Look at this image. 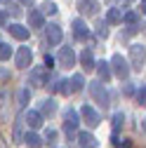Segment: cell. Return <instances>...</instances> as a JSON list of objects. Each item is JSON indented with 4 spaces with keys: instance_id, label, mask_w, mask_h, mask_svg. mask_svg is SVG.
I'll return each instance as SVG.
<instances>
[{
    "instance_id": "obj_1",
    "label": "cell",
    "mask_w": 146,
    "mask_h": 148,
    "mask_svg": "<svg viewBox=\"0 0 146 148\" xmlns=\"http://www.w3.org/2000/svg\"><path fill=\"white\" fill-rule=\"evenodd\" d=\"M90 94L94 97V101H97L101 108H106V106H108V92H106L104 82H99V80L90 82Z\"/></svg>"
},
{
    "instance_id": "obj_2",
    "label": "cell",
    "mask_w": 146,
    "mask_h": 148,
    "mask_svg": "<svg viewBox=\"0 0 146 148\" xmlns=\"http://www.w3.org/2000/svg\"><path fill=\"white\" fill-rule=\"evenodd\" d=\"M108 66H113V73H116L120 80H127V78H130V64H127V59H123V54H116Z\"/></svg>"
},
{
    "instance_id": "obj_3",
    "label": "cell",
    "mask_w": 146,
    "mask_h": 148,
    "mask_svg": "<svg viewBox=\"0 0 146 148\" xmlns=\"http://www.w3.org/2000/svg\"><path fill=\"white\" fill-rule=\"evenodd\" d=\"M78 125H80L78 113H76L73 108H66V110H64V129H66V134L76 132V129H78Z\"/></svg>"
},
{
    "instance_id": "obj_4",
    "label": "cell",
    "mask_w": 146,
    "mask_h": 148,
    "mask_svg": "<svg viewBox=\"0 0 146 148\" xmlns=\"http://www.w3.org/2000/svg\"><path fill=\"white\" fill-rule=\"evenodd\" d=\"M130 59H132V68L134 71H141L144 68V45H132L130 47Z\"/></svg>"
},
{
    "instance_id": "obj_5",
    "label": "cell",
    "mask_w": 146,
    "mask_h": 148,
    "mask_svg": "<svg viewBox=\"0 0 146 148\" xmlns=\"http://www.w3.org/2000/svg\"><path fill=\"white\" fill-rule=\"evenodd\" d=\"M28 80H31L33 87H43L45 80H47V71H45V66H35V68H31Z\"/></svg>"
},
{
    "instance_id": "obj_6",
    "label": "cell",
    "mask_w": 146,
    "mask_h": 148,
    "mask_svg": "<svg viewBox=\"0 0 146 148\" xmlns=\"http://www.w3.org/2000/svg\"><path fill=\"white\" fill-rule=\"evenodd\" d=\"M80 115H83V120H85V125H87V127H97V125L101 122L99 113H97L92 106H83V108H80Z\"/></svg>"
},
{
    "instance_id": "obj_7",
    "label": "cell",
    "mask_w": 146,
    "mask_h": 148,
    "mask_svg": "<svg viewBox=\"0 0 146 148\" xmlns=\"http://www.w3.org/2000/svg\"><path fill=\"white\" fill-rule=\"evenodd\" d=\"M61 38H64L61 28H59L57 24H50V26H47V31H45V42H47V45H59V42H61Z\"/></svg>"
},
{
    "instance_id": "obj_8",
    "label": "cell",
    "mask_w": 146,
    "mask_h": 148,
    "mask_svg": "<svg viewBox=\"0 0 146 148\" xmlns=\"http://www.w3.org/2000/svg\"><path fill=\"white\" fill-rule=\"evenodd\" d=\"M31 61H33V52L28 47H19V52H17V57H14V64L19 68H28Z\"/></svg>"
},
{
    "instance_id": "obj_9",
    "label": "cell",
    "mask_w": 146,
    "mask_h": 148,
    "mask_svg": "<svg viewBox=\"0 0 146 148\" xmlns=\"http://www.w3.org/2000/svg\"><path fill=\"white\" fill-rule=\"evenodd\" d=\"M73 35L78 40H87L90 38V26L85 24V19H73Z\"/></svg>"
},
{
    "instance_id": "obj_10",
    "label": "cell",
    "mask_w": 146,
    "mask_h": 148,
    "mask_svg": "<svg viewBox=\"0 0 146 148\" xmlns=\"http://www.w3.org/2000/svg\"><path fill=\"white\" fill-rule=\"evenodd\" d=\"M59 64L71 68V66H76V52H73L71 47H61L59 49Z\"/></svg>"
},
{
    "instance_id": "obj_11",
    "label": "cell",
    "mask_w": 146,
    "mask_h": 148,
    "mask_svg": "<svg viewBox=\"0 0 146 148\" xmlns=\"http://www.w3.org/2000/svg\"><path fill=\"white\" fill-rule=\"evenodd\" d=\"M78 10H80L85 16H94V14L99 12V3H97V0H80V3H78Z\"/></svg>"
},
{
    "instance_id": "obj_12",
    "label": "cell",
    "mask_w": 146,
    "mask_h": 148,
    "mask_svg": "<svg viewBox=\"0 0 146 148\" xmlns=\"http://www.w3.org/2000/svg\"><path fill=\"white\" fill-rule=\"evenodd\" d=\"M24 122L31 127V129H38L43 125V115L38 113V110H28V113H24Z\"/></svg>"
},
{
    "instance_id": "obj_13",
    "label": "cell",
    "mask_w": 146,
    "mask_h": 148,
    "mask_svg": "<svg viewBox=\"0 0 146 148\" xmlns=\"http://www.w3.org/2000/svg\"><path fill=\"white\" fill-rule=\"evenodd\" d=\"M43 24H45V16L40 14V10H28V26L31 28H43Z\"/></svg>"
},
{
    "instance_id": "obj_14",
    "label": "cell",
    "mask_w": 146,
    "mask_h": 148,
    "mask_svg": "<svg viewBox=\"0 0 146 148\" xmlns=\"http://www.w3.org/2000/svg\"><path fill=\"white\" fill-rule=\"evenodd\" d=\"M28 28L26 26H21V24H10V35L12 38H17V40H28Z\"/></svg>"
},
{
    "instance_id": "obj_15",
    "label": "cell",
    "mask_w": 146,
    "mask_h": 148,
    "mask_svg": "<svg viewBox=\"0 0 146 148\" xmlns=\"http://www.w3.org/2000/svg\"><path fill=\"white\" fill-rule=\"evenodd\" d=\"M94 68H97V75H99V82H108L111 80V66H108L106 61H99V64H94Z\"/></svg>"
},
{
    "instance_id": "obj_16",
    "label": "cell",
    "mask_w": 146,
    "mask_h": 148,
    "mask_svg": "<svg viewBox=\"0 0 146 148\" xmlns=\"http://www.w3.org/2000/svg\"><path fill=\"white\" fill-rule=\"evenodd\" d=\"M80 64H83V68L85 71H94V54H92V49H83L80 52Z\"/></svg>"
},
{
    "instance_id": "obj_17",
    "label": "cell",
    "mask_w": 146,
    "mask_h": 148,
    "mask_svg": "<svg viewBox=\"0 0 146 148\" xmlns=\"http://www.w3.org/2000/svg\"><path fill=\"white\" fill-rule=\"evenodd\" d=\"M78 143H80V148H97V139L90 132H80L78 134Z\"/></svg>"
},
{
    "instance_id": "obj_18",
    "label": "cell",
    "mask_w": 146,
    "mask_h": 148,
    "mask_svg": "<svg viewBox=\"0 0 146 148\" xmlns=\"http://www.w3.org/2000/svg\"><path fill=\"white\" fill-rule=\"evenodd\" d=\"M106 21L108 24H123V10L120 7H111L106 12Z\"/></svg>"
},
{
    "instance_id": "obj_19",
    "label": "cell",
    "mask_w": 146,
    "mask_h": 148,
    "mask_svg": "<svg viewBox=\"0 0 146 148\" xmlns=\"http://www.w3.org/2000/svg\"><path fill=\"white\" fill-rule=\"evenodd\" d=\"M21 141H24L28 148H40V146H43V139H40L38 134H35V132H28V134H26Z\"/></svg>"
},
{
    "instance_id": "obj_20",
    "label": "cell",
    "mask_w": 146,
    "mask_h": 148,
    "mask_svg": "<svg viewBox=\"0 0 146 148\" xmlns=\"http://www.w3.org/2000/svg\"><path fill=\"white\" fill-rule=\"evenodd\" d=\"M68 87H71V92H80V89L85 87V78L80 75V73H76V75L68 80Z\"/></svg>"
},
{
    "instance_id": "obj_21",
    "label": "cell",
    "mask_w": 146,
    "mask_h": 148,
    "mask_svg": "<svg viewBox=\"0 0 146 148\" xmlns=\"http://www.w3.org/2000/svg\"><path fill=\"white\" fill-rule=\"evenodd\" d=\"M24 113H19L17 115V122H14V141H21L24 139Z\"/></svg>"
},
{
    "instance_id": "obj_22",
    "label": "cell",
    "mask_w": 146,
    "mask_h": 148,
    "mask_svg": "<svg viewBox=\"0 0 146 148\" xmlns=\"http://www.w3.org/2000/svg\"><path fill=\"white\" fill-rule=\"evenodd\" d=\"M28 99H31V92H28V87H21V89H19V94H17V106H19V108H26Z\"/></svg>"
},
{
    "instance_id": "obj_23",
    "label": "cell",
    "mask_w": 146,
    "mask_h": 148,
    "mask_svg": "<svg viewBox=\"0 0 146 148\" xmlns=\"http://www.w3.org/2000/svg\"><path fill=\"white\" fill-rule=\"evenodd\" d=\"M54 113V99H45L43 108H40V115H52Z\"/></svg>"
},
{
    "instance_id": "obj_24",
    "label": "cell",
    "mask_w": 146,
    "mask_h": 148,
    "mask_svg": "<svg viewBox=\"0 0 146 148\" xmlns=\"http://www.w3.org/2000/svg\"><path fill=\"white\" fill-rule=\"evenodd\" d=\"M12 57V47L5 45V42H0V61H7Z\"/></svg>"
},
{
    "instance_id": "obj_25",
    "label": "cell",
    "mask_w": 146,
    "mask_h": 148,
    "mask_svg": "<svg viewBox=\"0 0 146 148\" xmlns=\"http://www.w3.org/2000/svg\"><path fill=\"white\" fill-rule=\"evenodd\" d=\"M57 12H59V7L54 5V3H45V5H43V10H40V14H43V16H45V14H57Z\"/></svg>"
},
{
    "instance_id": "obj_26",
    "label": "cell",
    "mask_w": 146,
    "mask_h": 148,
    "mask_svg": "<svg viewBox=\"0 0 146 148\" xmlns=\"http://www.w3.org/2000/svg\"><path fill=\"white\" fill-rule=\"evenodd\" d=\"M137 19H139L137 12H123V21H127V24H137Z\"/></svg>"
},
{
    "instance_id": "obj_27",
    "label": "cell",
    "mask_w": 146,
    "mask_h": 148,
    "mask_svg": "<svg viewBox=\"0 0 146 148\" xmlns=\"http://www.w3.org/2000/svg\"><path fill=\"white\" fill-rule=\"evenodd\" d=\"M7 14H14V16H19V14H21V7L17 5V3H7Z\"/></svg>"
},
{
    "instance_id": "obj_28",
    "label": "cell",
    "mask_w": 146,
    "mask_h": 148,
    "mask_svg": "<svg viewBox=\"0 0 146 148\" xmlns=\"http://www.w3.org/2000/svg\"><path fill=\"white\" fill-rule=\"evenodd\" d=\"M144 101H146V87L141 85V87L137 89V103H141V106H144Z\"/></svg>"
},
{
    "instance_id": "obj_29",
    "label": "cell",
    "mask_w": 146,
    "mask_h": 148,
    "mask_svg": "<svg viewBox=\"0 0 146 148\" xmlns=\"http://www.w3.org/2000/svg\"><path fill=\"white\" fill-rule=\"evenodd\" d=\"M45 141H47V143H50V146H52V143H54V141H57V132H54V129H50V132H47V134H45ZM45 141H43V143H45Z\"/></svg>"
},
{
    "instance_id": "obj_30",
    "label": "cell",
    "mask_w": 146,
    "mask_h": 148,
    "mask_svg": "<svg viewBox=\"0 0 146 148\" xmlns=\"http://www.w3.org/2000/svg\"><path fill=\"white\" fill-rule=\"evenodd\" d=\"M50 68H54V59L50 54H45V71H50Z\"/></svg>"
},
{
    "instance_id": "obj_31",
    "label": "cell",
    "mask_w": 146,
    "mask_h": 148,
    "mask_svg": "<svg viewBox=\"0 0 146 148\" xmlns=\"http://www.w3.org/2000/svg\"><path fill=\"white\" fill-rule=\"evenodd\" d=\"M97 33L101 35V38H106V35H108V28H106V24H99V28H97Z\"/></svg>"
},
{
    "instance_id": "obj_32",
    "label": "cell",
    "mask_w": 146,
    "mask_h": 148,
    "mask_svg": "<svg viewBox=\"0 0 146 148\" xmlns=\"http://www.w3.org/2000/svg\"><path fill=\"white\" fill-rule=\"evenodd\" d=\"M137 31H139V24H130V26H127V33H130V35L137 33Z\"/></svg>"
},
{
    "instance_id": "obj_33",
    "label": "cell",
    "mask_w": 146,
    "mask_h": 148,
    "mask_svg": "<svg viewBox=\"0 0 146 148\" xmlns=\"http://www.w3.org/2000/svg\"><path fill=\"white\" fill-rule=\"evenodd\" d=\"M7 24V12H0V26Z\"/></svg>"
},
{
    "instance_id": "obj_34",
    "label": "cell",
    "mask_w": 146,
    "mask_h": 148,
    "mask_svg": "<svg viewBox=\"0 0 146 148\" xmlns=\"http://www.w3.org/2000/svg\"><path fill=\"white\" fill-rule=\"evenodd\" d=\"M0 148H7V141H5V136L0 134Z\"/></svg>"
},
{
    "instance_id": "obj_35",
    "label": "cell",
    "mask_w": 146,
    "mask_h": 148,
    "mask_svg": "<svg viewBox=\"0 0 146 148\" xmlns=\"http://www.w3.org/2000/svg\"><path fill=\"white\" fill-rule=\"evenodd\" d=\"M10 75H7V71H0V80H7Z\"/></svg>"
},
{
    "instance_id": "obj_36",
    "label": "cell",
    "mask_w": 146,
    "mask_h": 148,
    "mask_svg": "<svg viewBox=\"0 0 146 148\" xmlns=\"http://www.w3.org/2000/svg\"><path fill=\"white\" fill-rule=\"evenodd\" d=\"M19 3H21V5H28V7H31V5L35 3V0H19Z\"/></svg>"
},
{
    "instance_id": "obj_37",
    "label": "cell",
    "mask_w": 146,
    "mask_h": 148,
    "mask_svg": "<svg viewBox=\"0 0 146 148\" xmlns=\"http://www.w3.org/2000/svg\"><path fill=\"white\" fill-rule=\"evenodd\" d=\"M3 3H10V0H0V5H3Z\"/></svg>"
},
{
    "instance_id": "obj_38",
    "label": "cell",
    "mask_w": 146,
    "mask_h": 148,
    "mask_svg": "<svg viewBox=\"0 0 146 148\" xmlns=\"http://www.w3.org/2000/svg\"><path fill=\"white\" fill-rule=\"evenodd\" d=\"M123 3H134V0H123Z\"/></svg>"
}]
</instances>
